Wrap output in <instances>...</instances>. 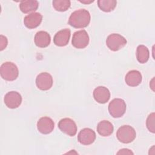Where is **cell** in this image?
<instances>
[{
	"instance_id": "cell-1",
	"label": "cell",
	"mask_w": 155,
	"mask_h": 155,
	"mask_svg": "<svg viewBox=\"0 0 155 155\" xmlns=\"http://www.w3.org/2000/svg\"><path fill=\"white\" fill-rule=\"evenodd\" d=\"M91 16L89 12L81 8L73 12L69 19L68 24L76 28H82L87 27L90 24Z\"/></svg>"
},
{
	"instance_id": "cell-2",
	"label": "cell",
	"mask_w": 155,
	"mask_h": 155,
	"mask_svg": "<svg viewBox=\"0 0 155 155\" xmlns=\"http://www.w3.org/2000/svg\"><path fill=\"white\" fill-rule=\"evenodd\" d=\"M0 74L2 79L8 81H13L18 77L19 70L14 63L5 62L1 65Z\"/></svg>"
},
{
	"instance_id": "cell-3",
	"label": "cell",
	"mask_w": 155,
	"mask_h": 155,
	"mask_svg": "<svg viewBox=\"0 0 155 155\" xmlns=\"http://www.w3.org/2000/svg\"><path fill=\"white\" fill-rule=\"evenodd\" d=\"M116 137L120 142L129 143L135 139L136 133L132 127L125 125L119 128L116 132Z\"/></svg>"
},
{
	"instance_id": "cell-4",
	"label": "cell",
	"mask_w": 155,
	"mask_h": 155,
	"mask_svg": "<svg viewBox=\"0 0 155 155\" xmlns=\"http://www.w3.org/2000/svg\"><path fill=\"white\" fill-rule=\"evenodd\" d=\"M126 108L125 102L120 98L113 99L108 105L109 113L114 118L122 117L125 114Z\"/></svg>"
},
{
	"instance_id": "cell-5",
	"label": "cell",
	"mask_w": 155,
	"mask_h": 155,
	"mask_svg": "<svg viewBox=\"0 0 155 155\" xmlns=\"http://www.w3.org/2000/svg\"><path fill=\"white\" fill-rule=\"evenodd\" d=\"M126 39L117 33L110 35L106 39V45L108 48L113 51H116L123 48L127 44Z\"/></svg>"
},
{
	"instance_id": "cell-6",
	"label": "cell",
	"mask_w": 155,
	"mask_h": 155,
	"mask_svg": "<svg viewBox=\"0 0 155 155\" xmlns=\"http://www.w3.org/2000/svg\"><path fill=\"white\" fill-rule=\"evenodd\" d=\"M72 45L76 48H84L89 43V36L85 30H81L74 32L73 35Z\"/></svg>"
},
{
	"instance_id": "cell-7",
	"label": "cell",
	"mask_w": 155,
	"mask_h": 155,
	"mask_svg": "<svg viewBox=\"0 0 155 155\" xmlns=\"http://www.w3.org/2000/svg\"><path fill=\"white\" fill-rule=\"evenodd\" d=\"M59 130L70 136H74L77 133V126L73 120L65 117L61 119L58 123Z\"/></svg>"
},
{
	"instance_id": "cell-8",
	"label": "cell",
	"mask_w": 155,
	"mask_h": 155,
	"mask_svg": "<svg viewBox=\"0 0 155 155\" xmlns=\"http://www.w3.org/2000/svg\"><path fill=\"white\" fill-rule=\"evenodd\" d=\"M53 80L51 75L47 72L39 73L36 78V85L37 87L42 91L50 89L53 85Z\"/></svg>"
},
{
	"instance_id": "cell-9",
	"label": "cell",
	"mask_w": 155,
	"mask_h": 155,
	"mask_svg": "<svg viewBox=\"0 0 155 155\" xmlns=\"http://www.w3.org/2000/svg\"><path fill=\"white\" fill-rule=\"evenodd\" d=\"M4 101L8 108L15 109L19 107L21 104L22 96L18 92L11 91L5 94Z\"/></svg>"
},
{
	"instance_id": "cell-10",
	"label": "cell",
	"mask_w": 155,
	"mask_h": 155,
	"mask_svg": "<svg viewBox=\"0 0 155 155\" xmlns=\"http://www.w3.org/2000/svg\"><path fill=\"white\" fill-rule=\"evenodd\" d=\"M96 133L91 128H85L81 130L78 135V140L84 145L93 143L96 139Z\"/></svg>"
},
{
	"instance_id": "cell-11",
	"label": "cell",
	"mask_w": 155,
	"mask_h": 155,
	"mask_svg": "<svg viewBox=\"0 0 155 155\" xmlns=\"http://www.w3.org/2000/svg\"><path fill=\"white\" fill-rule=\"evenodd\" d=\"M54 123L53 119L49 117H41L37 122L38 130L42 134H48L53 131Z\"/></svg>"
},
{
	"instance_id": "cell-12",
	"label": "cell",
	"mask_w": 155,
	"mask_h": 155,
	"mask_svg": "<svg viewBox=\"0 0 155 155\" xmlns=\"http://www.w3.org/2000/svg\"><path fill=\"white\" fill-rule=\"evenodd\" d=\"M42 20V15L38 12H33L27 15L24 19L25 26L29 28L33 29L38 27Z\"/></svg>"
},
{
	"instance_id": "cell-13",
	"label": "cell",
	"mask_w": 155,
	"mask_h": 155,
	"mask_svg": "<svg viewBox=\"0 0 155 155\" xmlns=\"http://www.w3.org/2000/svg\"><path fill=\"white\" fill-rule=\"evenodd\" d=\"M71 35L70 30L64 28L58 31L53 38L54 44L58 47H64L67 45L69 42Z\"/></svg>"
},
{
	"instance_id": "cell-14",
	"label": "cell",
	"mask_w": 155,
	"mask_h": 155,
	"mask_svg": "<svg viewBox=\"0 0 155 155\" xmlns=\"http://www.w3.org/2000/svg\"><path fill=\"white\" fill-rule=\"evenodd\" d=\"M93 97L97 102L105 104L107 102L110 98V92L107 87L99 86L93 91Z\"/></svg>"
},
{
	"instance_id": "cell-15",
	"label": "cell",
	"mask_w": 155,
	"mask_h": 155,
	"mask_svg": "<svg viewBox=\"0 0 155 155\" xmlns=\"http://www.w3.org/2000/svg\"><path fill=\"white\" fill-rule=\"evenodd\" d=\"M142 77L140 71L133 70L129 71L125 77L126 84L130 87H136L142 82Z\"/></svg>"
},
{
	"instance_id": "cell-16",
	"label": "cell",
	"mask_w": 155,
	"mask_h": 155,
	"mask_svg": "<svg viewBox=\"0 0 155 155\" xmlns=\"http://www.w3.org/2000/svg\"><path fill=\"white\" fill-rule=\"evenodd\" d=\"M34 41L36 46L41 48H45L50 45L51 37L48 32L45 31H39L36 33Z\"/></svg>"
},
{
	"instance_id": "cell-17",
	"label": "cell",
	"mask_w": 155,
	"mask_h": 155,
	"mask_svg": "<svg viewBox=\"0 0 155 155\" xmlns=\"http://www.w3.org/2000/svg\"><path fill=\"white\" fill-rule=\"evenodd\" d=\"M114 130L113 124L107 120L99 122L97 125V131L102 136L106 137L110 136Z\"/></svg>"
},
{
	"instance_id": "cell-18",
	"label": "cell",
	"mask_w": 155,
	"mask_h": 155,
	"mask_svg": "<svg viewBox=\"0 0 155 155\" xmlns=\"http://www.w3.org/2000/svg\"><path fill=\"white\" fill-rule=\"evenodd\" d=\"M39 6V2L36 0H25L21 1L19 8L24 13L35 12Z\"/></svg>"
},
{
	"instance_id": "cell-19",
	"label": "cell",
	"mask_w": 155,
	"mask_h": 155,
	"mask_svg": "<svg viewBox=\"0 0 155 155\" xmlns=\"http://www.w3.org/2000/svg\"><path fill=\"white\" fill-rule=\"evenodd\" d=\"M150 57L148 48L144 45H139L136 49V58L140 64L146 63Z\"/></svg>"
},
{
	"instance_id": "cell-20",
	"label": "cell",
	"mask_w": 155,
	"mask_h": 155,
	"mask_svg": "<svg viewBox=\"0 0 155 155\" xmlns=\"http://www.w3.org/2000/svg\"><path fill=\"white\" fill-rule=\"evenodd\" d=\"M117 5L116 0H99L97 1V5L99 8L103 12H110L113 11Z\"/></svg>"
},
{
	"instance_id": "cell-21",
	"label": "cell",
	"mask_w": 155,
	"mask_h": 155,
	"mask_svg": "<svg viewBox=\"0 0 155 155\" xmlns=\"http://www.w3.org/2000/svg\"><path fill=\"white\" fill-rule=\"evenodd\" d=\"M52 4L54 8L58 12H65L71 5L69 0H54Z\"/></svg>"
},
{
	"instance_id": "cell-22",
	"label": "cell",
	"mask_w": 155,
	"mask_h": 155,
	"mask_svg": "<svg viewBox=\"0 0 155 155\" xmlns=\"http://www.w3.org/2000/svg\"><path fill=\"white\" fill-rule=\"evenodd\" d=\"M146 125L148 128V130L153 133H154V113L153 112L151 114H150L147 119L146 121Z\"/></svg>"
},
{
	"instance_id": "cell-23",
	"label": "cell",
	"mask_w": 155,
	"mask_h": 155,
	"mask_svg": "<svg viewBox=\"0 0 155 155\" xmlns=\"http://www.w3.org/2000/svg\"><path fill=\"white\" fill-rule=\"evenodd\" d=\"M8 44V39L7 37L1 35L0 36V50L2 51L4 50Z\"/></svg>"
},
{
	"instance_id": "cell-24",
	"label": "cell",
	"mask_w": 155,
	"mask_h": 155,
	"mask_svg": "<svg viewBox=\"0 0 155 155\" xmlns=\"http://www.w3.org/2000/svg\"><path fill=\"white\" fill-rule=\"evenodd\" d=\"M117 154H133V153L129 149H127V148H123V149H121L117 153Z\"/></svg>"
},
{
	"instance_id": "cell-25",
	"label": "cell",
	"mask_w": 155,
	"mask_h": 155,
	"mask_svg": "<svg viewBox=\"0 0 155 155\" xmlns=\"http://www.w3.org/2000/svg\"><path fill=\"white\" fill-rule=\"evenodd\" d=\"M94 1H80V2H82V3H84V4H90V3H91V2H93Z\"/></svg>"
}]
</instances>
